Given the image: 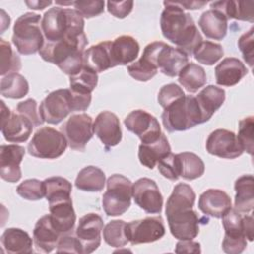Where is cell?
<instances>
[{"mask_svg":"<svg viewBox=\"0 0 254 254\" xmlns=\"http://www.w3.org/2000/svg\"><path fill=\"white\" fill-rule=\"evenodd\" d=\"M195 192L185 183L175 186L166 203V216L172 235L179 240H192L199 232V217L192 209Z\"/></svg>","mask_w":254,"mask_h":254,"instance_id":"6da1fadb","label":"cell"},{"mask_svg":"<svg viewBox=\"0 0 254 254\" xmlns=\"http://www.w3.org/2000/svg\"><path fill=\"white\" fill-rule=\"evenodd\" d=\"M163 4L165 9L160 19L163 36L188 57L192 56L203 41L192 17L173 1H164Z\"/></svg>","mask_w":254,"mask_h":254,"instance_id":"7a4b0ae2","label":"cell"},{"mask_svg":"<svg viewBox=\"0 0 254 254\" xmlns=\"http://www.w3.org/2000/svg\"><path fill=\"white\" fill-rule=\"evenodd\" d=\"M86 45L85 35L65 37L55 43L45 42L39 54L44 61L56 64L64 73L72 76L83 66V53Z\"/></svg>","mask_w":254,"mask_h":254,"instance_id":"3957f363","label":"cell"},{"mask_svg":"<svg viewBox=\"0 0 254 254\" xmlns=\"http://www.w3.org/2000/svg\"><path fill=\"white\" fill-rule=\"evenodd\" d=\"M41 28L45 42L55 43L65 37L84 35V19L75 9L56 6L45 12Z\"/></svg>","mask_w":254,"mask_h":254,"instance_id":"277c9868","label":"cell"},{"mask_svg":"<svg viewBox=\"0 0 254 254\" xmlns=\"http://www.w3.org/2000/svg\"><path fill=\"white\" fill-rule=\"evenodd\" d=\"M162 122L170 132L186 131L202 123V117L195 96L184 95L164 108Z\"/></svg>","mask_w":254,"mask_h":254,"instance_id":"5b68a950","label":"cell"},{"mask_svg":"<svg viewBox=\"0 0 254 254\" xmlns=\"http://www.w3.org/2000/svg\"><path fill=\"white\" fill-rule=\"evenodd\" d=\"M41 21V16L33 12H27L16 20L12 42L21 55L36 54L44 46L45 38Z\"/></svg>","mask_w":254,"mask_h":254,"instance_id":"8992f818","label":"cell"},{"mask_svg":"<svg viewBox=\"0 0 254 254\" xmlns=\"http://www.w3.org/2000/svg\"><path fill=\"white\" fill-rule=\"evenodd\" d=\"M132 183L123 175L114 174L106 182L107 190L102 195V207L108 216H119L131 205Z\"/></svg>","mask_w":254,"mask_h":254,"instance_id":"52a82bcc","label":"cell"},{"mask_svg":"<svg viewBox=\"0 0 254 254\" xmlns=\"http://www.w3.org/2000/svg\"><path fill=\"white\" fill-rule=\"evenodd\" d=\"M66 147L67 141L64 135L47 126L36 131L28 144V153L40 159H56L64 153Z\"/></svg>","mask_w":254,"mask_h":254,"instance_id":"ba28073f","label":"cell"},{"mask_svg":"<svg viewBox=\"0 0 254 254\" xmlns=\"http://www.w3.org/2000/svg\"><path fill=\"white\" fill-rule=\"evenodd\" d=\"M70 149L84 151L93 136V121L86 113L72 114L61 127Z\"/></svg>","mask_w":254,"mask_h":254,"instance_id":"9c48e42d","label":"cell"},{"mask_svg":"<svg viewBox=\"0 0 254 254\" xmlns=\"http://www.w3.org/2000/svg\"><path fill=\"white\" fill-rule=\"evenodd\" d=\"M39 112L49 124H59L72 112L69 88H61L50 92L41 102Z\"/></svg>","mask_w":254,"mask_h":254,"instance_id":"30bf717a","label":"cell"},{"mask_svg":"<svg viewBox=\"0 0 254 254\" xmlns=\"http://www.w3.org/2000/svg\"><path fill=\"white\" fill-rule=\"evenodd\" d=\"M165 232L164 221L160 215L126 223V236L132 245L155 242L161 239Z\"/></svg>","mask_w":254,"mask_h":254,"instance_id":"8fae6325","label":"cell"},{"mask_svg":"<svg viewBox=\"0 0 254 254\" xmlns=\"http://www.w3.org/2000/svg\"><path fill=\"white\" fill-rule=\"evenodd\" d=\"M1 103V132L6 141L11 143L26 142L33 130V123L18 112H11L3 100Z\"/></svg>","mask_w":254,"mask_h":254,"instance_id":"7c38bea8","label":"cell"},{"mask_svg":"<svg viewBox=\"0 0 254 254\" xmlns=\"http://www.w3.org/2000/svg\"><path fill=\"white\" fill-rule=\"evenodd\" d=\"M221 218L225 231L222 240L223 251L228 254L243 252L247 246V240L243 231L241 212L231 207Z\"/></svg>","mask_w":254,"mask_h":254,"instance_id":"4fadbf2b","label":"cell"},{"mask_svg":"<svg viewBox=\"0 0 254 254\" xmlns=\"http://www.w3.org/2000/svg\"><path fill=\"white\" fill-rule=\"evenodd\" d=\"M124 125L130 132L138 136L142 143L158 140L162 134L161 126L155 116L143 109L131 111L124 119Z\"/></svg>","mask_w":254,"mask_h":254,"instance_id":"5bb4252c","label":"cell"},{"mask_svg":"<svg viewBox=\"0 0 254 254\" xmlns=\"http://www.w3.org/2000/svg\"><path fill=\"white\" fill-rule=\"evenodd\" d=\"M132 197L145 212L160 214L163 207V195L154 180L141 178L132 185Z\"/></svg>","mask_w":254,"mask_h":254,"instance_id":"9a60e30c","label":"cell"},{"mask_svg":"<svg viewBox=\"0 0 254 254\" xmlns=\"http://www.w3.org/2000/svg\"><path fill=\"white\" fill-rule=\"evenodd\" d=\"M103 227V220L97 213H87L79 219L75 236L81 245L82 254H89L98 248Z\"/></svg>","mask_w":254,"mask_h":254,"instance_id":"2e32d148","label":"cell"},{"mask_svg":"<svg viewBox=\"0 0 254 254\" xmlns=\"http://www.w3.org/2000/svg\"><path fill=\"white\" fill-rule=\"evenodd\" d=\"M205 148L210 155L222 159H235L243 153L236 135L226 129L212 131L206 140Z\"/></svg>","mask_w":254,"mask_h":254,"instance_id":"e0dca14e","label":"cell"},{"mask_svg":"<svg viewBox=\"0 0 254 254\" xmlns=\"http://www.w3.org/2000/svg\"><path fill=\"white\" fill-rule=\"evenodd\" d=\"M163 42H152L148 44L141 58L127 66L128 73L138 81H148L158 72V54Z\"/></svg>","mask_w":254,"mask_h":254,"instance_id":"ac0fdd59","label":"cell"},{"mask_svg":"<svg viewBox=\"0 0 254 254\" xmlns=\"http://www.w3.org/2000/svg\"><path fill=\"white\" fill-rule=\"evenodd\" d=\"M25 155V148L17 144L1 145L0 177L9 183H16L22 177L20 164Z\"/></svg>","mask_w":254,"mask_h":254,"instance_id":"d6986e66","label":"cell"},{"mask_svg":"<svg viewBox=\"0 0 254 254\" xmlns=\"http://www.w3.org/2000/svg\"><path fill=\"white\" fill-rule=\"evenodd\" d=\"M93 132L108 150L116 146L122 139V131L118 117L111 111L100 112L93 122Z\"/></svg>","mask_w":254,"mask_h":254,"instance_id":"ffe728a7","label":"cell"},{"mask_svg":"<svg viewBox=\"0 0 254 254\" xmlns=\"http://www.w3.org/2000/svg\"><path fill=\"white\" fill-rule=\"evenodd\" d=\"M231 207L230 196L224 190L217 189L205 190L198 199L199 210L203 214L215 218H221Z\"/></svg>","mask_w":254,"mask_h":254,"instance_id":"44dd1931","label":"cell"},{"mask_svg":"<svg viewBox=\"0 0 254 254\" xmlns=\"http://www.w3.org/2000/svg\"><path fill=\"white\" fill-rule=\"evenodd\" d=\"M158 69L170 77L179 75L181 70L189 64V57L180 49L174 48L163 42V45L159 51Z\"/></svg>","mask_w":254,"mask_h":254,"instance_id":"7402d4cb","label":"cell"},{"mask_svg":"<svg viewBox=\"0 0 254 254\" xmlns=\"http://www.w3.org/2000/svg\"><path fill=\"white\" fill-rule=\"evenodd\" d=\"M50 217L54 227L63 236L69 234L75 224V212L71 198L58 200L49 203Z\"/></svg>","mask_w":254,"mask_h":254,"instance_id":"603a6c76","label":"cell"},{"mask_svg":"<svg viewBox=\"0 0 254 254\" xmlns=\"http://www.w3.org/2000/svg\"><path fill=\"white\" fill-rule=\"evenodd\" d=\"M61 236L54 227L50 214L42 216L36 222L33 230V240L37 251L50 253L57 247Z\"/></svg>","mask_w":254,"mask_h":254,"instance_id":"cb8c5ba5","label":"cell"},{"mask_svg":"<svg viewBox=\"0 0 254 254\" xmlns=\"http://www.w3.org/2000/svg\"><path fill=\"white\" fill-rule=\"evenodd\" d=\"M139 51L140 46L135 38L128 35L115 38L110 44V55L113 67L133 63L137 59Z\"/></svg>","mask_w":254,"mask_h":254,"instance_id":"d4e9b609","label":"cell"},{"mask_svg":"<svg viewBox=\"0 0 254 254\" xmlns=\"http://www.w3.org/2000/svg\"><path fill=\"white\" fill-rule=\"evenodd\" d=\"M215 81L221 86H233L246 74L247 68L244 64L233 57L223 59L215 66Z\"/></svg>","mask_w":254,"mask_h":254,"instance_id":"484cf974","label":"cell"},{"mask_svg":"<svg viewBox=\"0 0 254 254\" xmlns=\"http://www.w3.org/2000/svg\"><path fill=\"white\" fill-rule=\"evenodd\" d=\"M210 8L222 13L227 20L254 22V1H215L210 4Z\"/></svg>","mask_w":254,"mask_h":254,"instance_id":"4316f807","label":"cell"},{"mask_svg":"<svg viewBox=\"0 0 254 254\" xmlns=\"http://www.w3.org/2000/svg\"><path fill=\"white\" fill-rule=\"evenodd\" d=\"M171 153V146L164 133L154 142L141 143L138 151L140 163L148 169H153L164 157Z\"/></svg>","mask_w":254,"mask_h":254,"instance_id":"83f0119b","label":"cell"},{"mask_svg":"<svg viewBox=\"0 0 254 254\" xmlns=\"http://www.w3.org/2000/svg\"><path fill=\"white\" fill-rule=\"evenodd\" d=\"M195 99L201 113L202 123H204L208 121L213 113L223 104L225 91L215 85H207L195 96Z\"/></svg>","mask_w":254,"mask_h":254,"instance_id":"f1b7e54d","label":"cell"},{"mask_svg":"<svg viewBox=\"0 0 254 254\" xmlns=\"http://www.w3.org/2000/svg\"><path fill=\"white\" fill-rule=\"evenodd\" d=\"M111 41H104L93 45L83 53V65L94 70L102 72L113 67L110 55Z\"/></svg>","mask_w":254,"mask_h":254,"instance_id":"f546056e","label":"cell"},{"mask_svg":"<svg viewBox=\"0 0 254 254\" xmlns=\"http://www.w3.org/2000/svg\"><path fill=\"white\" fill-rule=\"evenodd\" d=\"M1 244L4 252L9 254L32 253L33 242L28 232L21 228L11 227L5 229L1 235Z\"/></svg>","mask_w":254,"mask_h":254,"instance_id":"4dcf8cb0","label":"cell"},{"mask_svg":"<svg viewBox=\"0 0 254 254\" xmlns=\"http://www.w3.org/2000/svg\"><path fill=\"white\" fill-rule=\"evenodd\" d=\"M227 21L222 13L209 9L200 15L198 26L206 38L220 41L226 36Z\"/></svg>","mask_w":254,"mask_h":254,"instance_id":"1f68e13d","label":"cell"},{"mask_svg":"<svg viewBox=\"0 0 254 254\" xmlns=\"http://www.w3.org/2000/svg\"><path fill=\"white\" fill-rule=\"evenodd\" d=\"M254 179L252 175L240 176L234 184V208L241 213L252 211L254 206Z\"/></svg>","mask_w":254,"mask_h":254,"instance_id":"d6a6232c","label":"cell"},{"mask_svg":"<svg viewBox=\"0 0 254 254\" xmlns=\"http://www.w3.org/2000/svg\"><path fill=\"white\" fill-rule=\"evenodd\" d=\"M74 185L80 190L100 191L105 185V174L98 167H84L78 172Z\"/></svg>","mask_w":254,"mask_h":254,"instance_id":"836d02e7","label":"cell"},{"mask_svg":"<svg viewBox=\"0 0 254 254\" xmlns=\"http://www.w3.org/2000/svg\"><path fill=\"white\" fill-rule=\"evenodd\" d=\"M179 82L190 93L196 92L206 83V73L202 66L189 63L179 73Z\"/></svg>","mask_w":254,"mask_h":254,"instance_id":"e575fe53","label":"cell"},{"mask_svg":"<svg viewBox=\"0 0 254 254\" xmlns=\"http://www.w3.org/2000/svg\"><path fill=\"white\" fill-rule=\"evenodd\" d=\"M177 157L180 177L188 181H192L203 175L205 166L197 155L191 152H183L177 154Z\"/></svg>","mask_w":254,"mask_h":254,"instance_id":"d590c367","label":"cell"},{"mask_svg":"<svg viewBox=\"0 0 254 254\" xmlns=\"http://www.w3.org/2000/svg\"><path fill=\"white\" fill-rule=\"evenodd\" d=\"M0 91L7 98H22L29 92V83L22 74L18 72L10 73L2 77Z\"/></svg>","mask_w":254,"mask_h":254,"instance_id":"8d00e7d4","label":"cell"},{"mask_svg":"<svg viewBox=\"0 0 254 254\" xmlns=\"http://www.w3.org/2000/svg\"><path fill=\"white\" fill-rule=\"evenodd\" d=\"M46 198L50 202L71 198L72 186L63 177H50L44 180Z\"/></svg>","mask_w":254,"mask_h":254,"instance_id":"74e56055","label":"cell"},{"mask_svg":"<svg viewBox=\"0 0 254 254\" xmlns=\"http://www.w3.org/2000/svg\"><path fill=\"white\" fill-rule=\"evenodd\" d=\"M97 82V72L83 65L78 73L69 76V89L80 93L91 94L96 87Z\"/></svg>","mask_w":254,"mask_h":254,"instance_id":"f35d334b","label":"cell"},{"mask_svg":"<svg viewBox=\"0 0 254 254\" xmlns=\"http://www.w3.org/2000/svg\"><path fill=\"white\" fill-rule=\"evenodd\" d=\"M0 74L2 76L17 72L22 67L20 57L13 50L11 44L4 39H0Z\"/></svg>","mask_w":254,"mask_h":254,"instance_id":"ab89813d","label":"cell"},{"mask_svg":"<svg viewBox=\"0 0 254 254\" xmlns=\"http://www.w3.org/2000/svg\"><path fill=\"white\" fill-rule=\"evenodd\" d=\"M103 239L112 247H123L129 241L126 236V222L124 220H111L103 227Z\"/></svg>","mask_w":254,"mask_h":254,"instance_id":"60d3db41","label":"cell"},{"mask_svg":"<svg viewBox=\"0 0 254 254\" xmlns=\"http://www.w3.org/2000/svg\"><path fill=\"white\" fill-rule=\"evenodd\" d=\"M223 53L221 45L210 41H202L194 51L193 57L199 64L212 65L222 58Z\"/></svg>","mask_w":254,"mask_h":254,"instance_id":"b9f144b4","label":"cell"},{"mask_svg":"<svg viewBox=\"0 0 254 254\" xmlns=\"http://www.w3.org/2000/svg\"><path fill=\"white\" fill-rule=\"evenodd\" d=\"M16 191L27 200H40L46 195L44 181L38 179L25 180L17 187Z\"/></svg>","mask_w":254,"mask_h":254,"instance_id":"7bdbcfd3","label":"cell"},{"mask_svg":"<svg viewBox=\"0 0 254 254\" xmlns=\"http://www.w3.org/2000/svg\"><path fill=\"white\" fill-rule=\"evenodd\" d=\"M253 131H254V117L248 116L239 121L237 140L243 149V152L253 155Z\"/></svg>","mask_w":254,"mask_h":254,"instance_id":"ee69618b","label":"cell"},{"mask_svg":"<svg viewBox=\"0 0 254 254\" xmlns=\"http://www.w3.org/2000/svg\"><path fill=\"white\" fill-rule=\"evenodd\" d=\"M158 170L163 177L170 181H177L180 178L179 162L177 154L170 153L164 157L158 164Z\"/></svg>","mask_w":254,"mask_h":254,"instance_id":"f6af8a7d","label":"cell"},{"mask_svg":"<svg viewBox=\"0 0 254 254\" xmlns=\"http://www.w3.org/2000/svg\"><path fill=\"white\" fill-rule=\"evenodd\" d=\"M105 2L101 0L95 1H73V6L83 18H93L104 11Z\"/></svg>","mask_w":254,"mask_h":254,"instance_id":"bcb514c9","label":"cell"},{"mask_svg":"<svg viewBox=\"0 0 254 254\" xmlns=\"http://www.w3.org/2000/svg\"><path fill=\"white\" fill-rule=\"evenodd\" d=\"M17 112L26 116L34 126H40L44 123L40 112L37 110V101L34 98H28L18 103Z\"/></svg>","mask_w":254,"mask_h":254,"instance_id":"7dc6e473","label":"cell"},{"mask_svg":"<svg viewBox=\"0 0 254 254\" xmlns=\"http://www.w3.org/2000/svg\"><path fill=\"white\" fill-rule=\"evenodd\" d=\"M253 42H254V28L253 27L248 32L241 35V37L239 38V40L237 42L238 48H239L240 52L242 53L243 59L246 62V64H248V65L250 67L253 66V58H254V51H253L254 43Z\"/></svg>","mask_w":254,"mask_h":254,"instance_id":"c3c4849f","label":"cell"},{"mask_svg":"<svg viewBox=\"0 0 254 254\" xmlns=\"http://www.w3.org/2000/svg\"><path fill=\"white\" fill-rule=\"evenodd\" d=\"M185 95L184 90L176 83H168L161 87L158 93V102L165 108L170 103Z\"/></svg>","mask_w":254,"mask_h":254,"instance_id":"681fc988","label":"cell"},{"mask_svg":"<svg viewBox=\"0 0 254 254\" xmlns=\"http://www.w3.org/2000/svg\"><path fill=\"white\" fill-rule=\"evenodd\" d=\"M57 252H70V253H82L81 245L74 235L64 234L61 236L58 245H57Z\"/></svg>","mask_w":254,"mask_h":254,"instance_id":"f907efd6","label":"cell"},{"mask_svg":"<svg viewBox=\"0 0 254 254\" xmlns=\"http://www.w3.org/2000/svg\"><path fill=\"white\" fill-rule=\"evenodd\" d=\"M106 4H107V10L112 16L118 19H123L131 13L134 2L133 1H120V2L108 1Z\"/></svg>","mask_w":254,"mask_h":254,"instance_id":"816d5d0a","label":"cell"},{"mask_svg":"<svg viewBox=\"0 0 254 254\" xmlns=\"http://www.w3.org/2000/svg\"><path fill=\"white\" fill-rule=\"evenodd\" d=\"M71 96L72 111H84L86 110L91 102V94H85L73 91L69 89Z\"/></svg>","mask_w":254,"mask_h":254,"instance_id":"f5cc1de1","label":"cell"},{"mask_svg":"<svg viewBox=\"0 0 254 254\" xmlns=\"http://www.w3.org/2000/svg\"><path fill=\"white\" fill-rule=\"evenodd\" d=\"M200 244L192 240H180L175 248L176 253H200Z\"/></svg>","mask_w":254,"mask_h":254,"instance_id":"db71d44e","label":"cell"},{"mask_svg":"<svg viewBox=\"0 0 254 254\" xmlns=\"http://www.w3.org/2000/svg\"><path fill=\"white\" fill-rule=\"evenodd\" d=\"M242 224H243V231L246 239L249 241L253 240V215L252 214H245L242 216Z\"/></svg>","mask_w":254,"mask_h":254,"instance_id":"11a10c76","label":"cell"},{"mask_svg":"<svg viewBox=\"0 0 254 254\" xmlns=\"http://www.w3.org/2000/svg\"><path fill=\"white\" fill-rule=\"evenodd\" d=\"M174 3L177 6H179L180 8H182L183 10L184 9L197 10V9H201L202 7H204L207 4V2H205V1H176Z\"/></svg>","mask_w":254,"mask_h":254,"instance_id":"9f6ffc18","label":"cell"},{"mask_svg":"<svg viewBox=\"0 0 254 254\" xmlns=\"http://www.w3.org/2000/svg\"><path fill=\"white\" fill-rule=\"evenodd\" d=\"M52 3V1H25V4L28 6V8L32 10H43L47 6H50Z\"/></svg>","mask_w":254,"mask_h":254,"instance_id":"6f0895ef","label":"cell"},{"mask_svg":"<svg viewBox=\"0 0 254 254\" xmlns=\"http://www.w3.org/2000/svg\"><path fill=\"white\" fill-rule=\"evenodd\" d=\"M1 14H2V17H1V19H2V30H1V33H4L5 29L7 27H9V25H10V17H9V15H6L4 10H1Z\"/></svg>","mask_w":254,"mask_h":254,"instance_id":"680465c9","label":"cell"}]
</instances>
